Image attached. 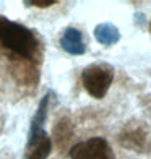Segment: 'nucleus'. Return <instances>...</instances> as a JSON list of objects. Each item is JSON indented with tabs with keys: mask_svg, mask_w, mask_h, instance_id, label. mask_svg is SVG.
Returning a JSON list of instances; mask_svg holds the SVG:
<instances>
[{
	"mask_svg": "<svg viewBox=\"0 0 151 159\" xmlns=\"http://www.w3.org/2000/svg\"><path fill=\"white\" fill-rule=\"evenodd\" d=\"M0 44L28 60L39 54V41L36 34L30 28L5 16H0Z\"/></svg>",
	"mask_w": 151,
	"mask_h": 159,
	"instance_id": "1",
	"label": "nucleus"
},
{
	"mask_svg": "<svg viewBox=\"0 0 151 159\" xmlns=\"http://www.w3.org/2000/svg\"><path fill=\"white\" fill-rule=\"evenodd\" d=\"M114 81V68L106 62L91 63L81 73V84L85 91L94 99H103Z\"/></svg>",
	"mask_w": 151,
	"mask_h": 159,
	"instance_id": "2",
	"label": "nucleus"
},
{
	"mask_svg": "<svg viewBox=\"0 0 151 159\" xmlns=\"http://www.w3.org/2000/svg\"><path fill=\"white\" fill-rule=\"evenodd\" d=\"M70 159H116V156L104 138L94 136L76 143L70 149Z\"/></svg>",
	"mask_w": 151,
	"mask_h": 159,
	"instance_id": "3",
	"label": "nucleus"
},
{
	"mask_svg": "<svg viewBox=\"0 0 151 159\" xmlns=\"http://www.w3.org/2000/svg\"><path fill=\"white\" fill-rule=\"evenodd\" d=\"M50 151H52V141L46 133V130L30 133L25 159H47Z\"/></svg>",
	"mask_w": 151,
	"mask_h": 159,
	"instance_id": "4",
	"label": "nucleus"
},
{
	"mask_svg": "<svg viewBox=\"0 0 151 159\" xmlns=\"http://www.w3.org/2000/svg\"><path fill=\"white\" fill-rule=\"evenodd\" d=\"M119 141L122 146L130 148L132 151H145L148 146V135L140 125L124 128V132L119 135Z\"/></svg>",
	"mask_w": 151,
	"mask_h": 159,
	"instance_id": "5",
	"label": "nucleus"
},
{
	"mask_svg": "<svg viewBox=\"0 0 151 159\" xmlns=\"http://www.w3.org/2000/svg\"><path fill=\"white\" fill-rule=\"evenodd\" d=\"M60 46L70 55H83L86 52V46L83 42V34L80 30L70 26L60 36Z\"/></svg>",
	"mask_w": 151,
	"mask_h": 159,
	"instance_id": "6",
	"label": "nucleus"
},
{
	"mask_svg": "<svg viewBox=\"0 0 151 159\" xmlns=\"http://www.w3.org/2000/svg\"><path fill=\"white\" fill-rule=\"evenodd\" d=\"M94 39L101 46H114L120 41V31L116 25L112 23H99L94 28Z\"/></svg>",
	"mask_w": 151,
	"mask_h": 159,
	"instance_id": "7",
	"label": "nucleus"
},
{
	"mask_svg": "<svg viewBox=\"0 0 151 159\" xmlns=\"http://www.w3.org/2000/svg\"><path fill=\"white\" fill-rule=\"evenodd\" d=\"M49 101H50V94H46L44 98L41 99V102L38 106V111H36L34 117L31 120V128H30V133L34 132H39V130H44L42 125L47 119V111H49Z\"/></svg>",
	"mask_w": 151,
	"mask_h": 159,
	"instance_id": "8",
	"label": "nucleus"
},
{
	"mask_svg": "<svg viewBox=\"0 0 151 159\" xmlns=\"http://www.w3.org/2000/svg\"><path fill=\"white\" fill-rule=\"evenodd\" d=\"M54 135H55L57 143L63 146V144L71 138V135H73V128H71L70 119L63 117V119H60L59 122H57V125L54 127Z\"/></svg>",
	"mask_w": 151,
	"mask_h": 159,
	"instance_id": "9",
	"label": "nucleus"
},
{
	"mask_svg": "<svg viewBox=\"0 0 151 159\" xmlns=\"http://www.w3.org/2000/svg\"><path fill=\"white\" fill-rule=\"evenodd\" d=\"M55 0H26L25 5H31V7H38V8H47V7L54 5Z\"/></svg>",
	"mask_w": 151,
	"mask_h": 159,
	"instance_id": "10",
	"label": "nucleus"
},
{
	"mask_svg": "<svg viewBox=\"0 0 151 159\" xmlns=\"http://www.w3.org/2000/svg\"><path fill=\"white\" fill-rule=\"evenodd\" d=\"M149 30H151V20H149Z\"/></svg>",
	"mask_w": 151,
	"mask_h": 159,
	"instance_id": "11",
	"label": "nucleus"
}]
</instances>
